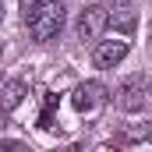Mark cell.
Returning a JSON list of instances; mask_svg holds the SVG:
<instances>
[{
    "mask_svg": "<svg viewBox=\"0 0 152 152\" xmlns=\"http://www.w3.org/2000/svg\"><path fill=\"white\" fill-rule=\"evenodd\" d=\"M106 18H110V25H113L117 32L131 36V32H134V25H138L134 0H110V4H106Z\"/></svg>",
    "mask_w": 152,
    "mask_h": 152,
    "instance_id": "6",
    "label": "cell"
},
{
    "mask_svg": "<svg viewBox=\"0 0 152 152\" xmlns=\"http://www.w3.org/2000/svg\"><path fill=\"white\" fill-rule=\"evenodd\" d=\"M25 92H28V85L21 81V78H11V81H4L0 85V106L11 113V110H18L21 103H25Z\"/></svg>",
    "mask_w": 152,
    "mask_h": 152,
    "instance_id": "7",
    "label": "cell"
},
{
    "mask_svg": "<svg viewBox=\"0 0 152 152\" xmlns=\"http://www.w3.org/2000/svg\"><path fill=\"white\" fill-rule=\"evenodd\" d=\"M0 152H32L25 142H14V138H0Z\"/></svg>",
    "mask_w": 152,
    "mask_h": 152,
    "instance_id": "9",
    "label": "cell"
},
{
    "mask_svg": "<svg viewBox=\"0 0 152 152\" xmlns=\"http://www.w3.org/2000/svg\"><path fill=\"white\" fill-rule=\"evenodd\" d=\"M64 18H67V7L60 0H36L25 11V28H28V36L36 42H50V39L60 36Z\"/></svg>",
    "mask_w": 152,
    "mask_h": 152,
    "instance_id": "1",
    "label": "cell"
},
{
    "mask_svg": "<svg viewBox=\"0 0 152 152\" xmlns=\"http://www.w3.org/2000/svg\"><path fill=\"white\" fill-rule=\"evenodd\" d=\"M110 103V92L99 85V81H81L75 92H71V106H75L78 113H96V110H103Z\"/></svg>",
    "mask_w": 152,
    "mask_h": 152,
    "instance_id": "3",
    "label": "cell"
},
{
    "mask_svg": "<svg viewBox=\"0 0 152 152\" xmlns=\"http://www.w3.org/2000/svg\"><path fill=\"white\" fill-rule=\"evenodd\" d=\"M53 106H57V96L50 92V96H46V106H42V117H39V127H50V120H53Z\"/></svg>",
    "mask_w": 152,
    "mask_h": 152,
    "instance_id": "8",
    "label": "cell"
},
{
    "mask_svg": "<svg viewBox=\"0 0 152 152\" xmlns=\"http://www.w3.org/2000/svg\"><path fill=\"white\" fill-rule=\"evenodd\" d=\"M64 152H88L85 145H71V149H64Z\"/></svg>",
    "mask_w": 152,
    "mask_h": 152,
    "instance_id": "11",
    "label": "cell"
},
{
    "mask_svg": "<svg viewBox=\"0 0 152 152\" xmlns=\"http://www.w3.org/2000/svg\"><path fill=\"white\" fill-rule=\"evenodd\" d=\"M145 92H149V81L142 75H127L120 85L113 88V106L124 113H138L142 103H145Z\"/></svg>",
    "mask_w": 152,
    "mask_h": 152,
    "instance_id": "2",
    "label": "cell"
},
{
    "mask_svg": "<svg viewBox=\"0 0 152 152\" xmlns=\"http://www.w3.org/2000/svg\"><path fill=\"white\" fill-rule=\"evenodd\" d=\"M127 53H131L127 39H103V42L96 46V53H92V64L103 67V71H110V67H117Z\"/></svg>",
    "mask_w": 152,
    "mask_h": 152,
    "instance_id": "5",
    "label": "cell"
},
{
    "mask_svg": "<svg viewBox=\"0 0 152 152\" xmlns=\"http://www.w3.org/2000/svg\"><path fill=\"white\" fill-rule=\"evenodd\" d=\"M149 88H152V85H149Z\"/></svg>",
    "mask_w": 152,
    "mask_h": 152,
    "instance_id": "12",
    "label": "cell"
},
{
    "mask_svg": "<svg viewBox=\"0 0 152 152\" xmlns=\"http://www.w3.org/2000/svg\"><path fill=\"white\" fill-rule=\"evenodd\" d=\"M110 25V18H106V7L103 4H92V7H85L81 14H78V25H75V36L81 42H96V39L103 36V28Z\"/></svg>",
    "mask_w": 152,
    "mask_h": 152,
    "instance_id": "4",
    "label": "cell"
},
{
    "mask_svg": "<svg viewBox=\"0 0 152 152\" xmlns=\"http://www.w3.org/2000/svg\"><path fill=\"white\" fill-rule=\"evenodd\" d=\"M127 138L142 142V138H152V124H142V127H127Z\"/></svg>",
    "mask_w": 152,
    "mask_h": 152,
    "instance_id": "10",
    "label": "cell"
}]
</instances>
